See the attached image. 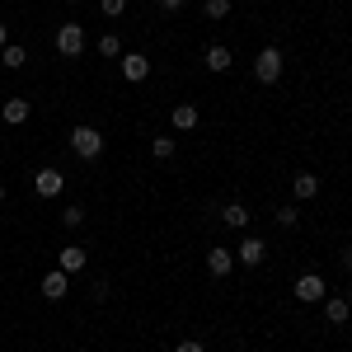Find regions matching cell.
<instances>
[{
    "mask_svg": "<svg viewBox=\"0 0 352 352\" xmlns=\"http://www.w3.org/2000/svg\"><path fill=\"white\" fill-rule=\"evenodd\" d=\"M71 151H76L80 160H99V155H104V132H99V127H89V122L71 127Z\"/></svg>",
    "mask_w": 352,
    "mask_h": 352,
    "instance_id": "obj_1",
    "label": "cell"
},
{
    "mask_svg": "<svg viewBox=\"0 0 352 352\" xmlns=\"http://www.w3.org/2000/svg\"><path fill=\"white\" fill-rule=\"evenodd\" d=\"M56 56H66V61H80V52H85V24H56Z\"/></svg>",
    "mask_w": 352,
    "mask_h": 352,
    "instance_id": "obj_2",
    "label": "cell"
},
{
    "mask_svg": "<svg viewBox=\"0 0 352 352\" xmlns=\"http://www.w3.org/2000/svg\"><path fill=\"white\" fill-rule=\"evenodd\" d=\"M254 80L258 85L282 80V47H258V56H254Z\"/></svg>",
    "mask_w": 352,
    "mask_h": 352,
    "instance_id": "obj_3",
    "label": "cell"
},
{
    "mask_svg": "<svg viewBox=\"0 0 352 352\" xmlns=\"http://www.w3.org/2000/svg\"><path fill=\"white\" fill-rule=\"evenodd\" d=\"M324 296H329V282L320 277V272H300L296 277V300L300 305H320Z\"/></svg>",
    "mask_w": 352,
    "mask_h": 352,
    "instance_id": "obj_4",
    "label": "cell"
},
{
    "mask_svg": "<svg viewBox=\"0 0 352 352\" xmlns=\"http://www.w3.org/2000/svg\"><path fill=\"white\" fill-rule=\"evenodd\" d=\"M263 258H268V244L258 240V235H244L240 249H235V263L240 268H263Z\"/></svg>",
    "mask_w": 352,
    "mask_h": 352,
    "instance_id": "obj_5",
    "label": "cell"
},
{
    "mask_svg": "<svg viewBox=\"0 0 352 352\" xmlns=\"http://www.w3.org/2000/svg\"><path fill=\"white\" fill-rule=\"evenodd\" d=\"M61 188H66V174L52 169V164L33 174V192H38V197H61Z\"/></svg>",
    "mask_w": 352,
    "mask_h": 352,
    "instance_id": "obj_6",
    "label": "cell"
},
{
    "mask_svg": "<svg viewBox=\"0 0 352 352\" xmlns=\"http://www.w3.org/2000/svg\"><path fill=\"white\" fill-rule=\"evenodd\" d=\"M85 263H89V254H85L80 244H61V249H56V268L66 272V277L85 272Z\"/></svg>",
    "mask_w": 352,
    "mask_h": 352,
    "instance_id": "obj_7",
    "label": "cell"
},
{
    "mask_svg": "<svg viewBox=\"0 0 352 352\" xmlns=\"http://www.w3.org/2000/svg\"><path fill=\"white\" fill-rule=\"evenodd\" d=\"M235 268H240V263H235V249H226V244L207 249V272H212V277H230Z\"/></svg>",
    "mask_w": 352,
    "mask_h": 352,
    "instance_id": "obj_8",
    "label": "cell"
},
{
    "mask_svg": "<svg viewBox=\"0 0 352 352\" xmlns=\"http://www.w3.org/2000/svg\"><path fill=\"white\" fill-rule=\"evenodd\" d=\"M118 66H122V76H127L132 85H141L146 76H151V56H146V52H122V56H118Z\"/></svg>",
    "mask_w": 352,
    "mask_h": 352,
    "instance_id": "obj_9",
    "label": "cell"
},
{
    "mask_svg": "<svg viewBox=\"0 0 352 352\" xmlns=\"http://www.w3.org/2000/svg\"><path fill=\"white\" fill-rule=\"evenodd\" d=\"M38 292H43V300H66V292H71V277H66L61 268H52L47 277H43V287H38Z\"/></svg>",
    "mask_w": 352,
    "mask_h": 352,
    "instance_id": "obj_10",
    "label": "cell"
},
{
    "mask_svg": "<svg viewBox=\"0 0 352 352\" xmlns=\"http://www.w3.org/2000/svg\"><path fill=\"white\" fill-rule=\"evenodd\" d=\"M320 305H324V320H329V324L343 329V324L352 320V300H348V296H324Z\"/></svg>",
    "mask_w": 352,
    "mask_h": 352,
    "instance_id": "obj_11",
    "label": "cell"
},
{
    "mask_svg": "<svg viewBox=\"0 0 352 352\" xmlns=\"http://www.w3.org/2000/svg\"><path fill=\"white\" fill-rule=\"evenodd\" d=\"M169 122H174V132H197L202 113H197V104H174V113H169Z\"/></svg>",
    "mask_w": 352,
    "mask_h": 352,
    "instance_id": "obj_12",
    "label": "cell"
},
{
    "mask_svg": "<svg viewBox=\"0 0 352 352\" xmlns=\"http://www.w3.org/2000/svg\"><path fill=\"white\" fill-rule=\"evenodd\" d=\"M28 99H5V104H0V122H5V127H24L28 122Z\"/></svg>",
    "mask_w": 352,
    "mask_h": 352,
    "instance_id": "obj_13",
    "label": "cell"
},
{
    "mask_svg": "<svg viewBox=\"0 0 352 352\" xmlns=\"http://www.w3.org/2000/svg\"><path fill=\"white\" fill-rule=\"evenodd\" d=\"M292 197H296V202H315V197H320V179H315L310 169H300L296 179H292Z\"/></svg>",
    "mask_w": 352,
    "mask_h": 352,
    "instance_id": "obj_14",
    "label": "cell"
},
{
    "mask_svg": "<svg viewBox=\"0 0 352 352\" xmlns=\"http://www.w3.org/2000/svg\"><path fill=\"white\" fill-rule=\"evenodd\" d=\"M202 61H207V71H217V76H226V71L235 66V56H230V47H226V43H212V47L202 52Z\"/></svg>",
    "mask_w": 352,
    "mask_h": 352,
    "instance_id": "obj_15",
    "label": "cell"
},
{
    "mask_svg": "<svg viewBox=\"0 0 352 352\" xmlns=\"http://www.w3.org/2000/svg\"><path fill=\"white\" fill-rule=\"evenodd\" d=\"M221 221H226V226H230V230H249V207H244V202H226V207H221Z\"/></svg>",
    "mask_w": 352,
    "mask_h": 352,
    "instance_id": "obj_16",
    "label": "cell"
},
{
    "mask_svg": "<svg viewBox=\"0 0 352 352\" xmlns=\"http://www.w3.org/2000/svg\"><path fill=\"white\" fill-rule=\"evenodd\" d=\"M0 66H5V71H24L28 66V47H19V43L0 47Z\"/></svg>",
    "mask_w": 352,
    "mask_h": 352,
    "instance_id": "obj_17",
    "label": "cell"
},
{
    "mask_svg": "<svg viewBox=\"0 0 352 352\" xmlns=\"http://www.w3.org/2000/svg\"><path fill=\"white\" fill-rule=\"evenodd\" d=\"M174 151H179V141H174V136L169 132H160V136H151V155H155V160H174Z\"/></svg>",
    "mask_w": 352,
    "mask_h": 352,
    "instance_id": "obj_18",
    "label": "cell"
},
{
    "mask_svg": "<svg viewBox=\"0 0 352 352\" xmlns=\"http://www.w3.org/2000/svg\"><path fill=\"white\" fill-rule=\"evenodd\" d=\"M272 217H277V226H282V230H296V226H300V202H282Z\"/></svg>",
    "mask_w": 352,
    "mask_h": 352,
    "instance_id": "obj_19",
    "label": "cell"
},
{
    "mask_svg": "<svg viewBox=\"0 0 352 352\" xmlns=\"http://www.w3.org/2000/svg\"><path fill=\"white\" fill-rule=\"evenodd\" d=\"M56 221H61L66 230H80V226H85V207H80V202H71V207H61V217H56Z\"/></svg>",
    "mask_w": 352,
    "mask_h": 352,
    "instance_id": "obj_20",
    "label": "cell"
},
{
    "mask_svg": "<svg viewBox=\"0 0 352 352\" xmlns=\"http://www.w3.org/2000/svg\"><path fill=\"white\" fill-rule=\"evenodd\" d=\"M99 56H109V61H118V56H122V38H118L113 28L99 38Z\"/></svg>",
    "mask_w": 352,
    "mask_h": 352,
    "instance_id": "obj_21",
    "label": "cell"
},
{
    "mask_svg": "<svg viewBox=\"0 0 352 352\" xmlns=\"http://www.w3.org/2000/svg\"><path fill=\"white\" fill-rule=\"evenodd\" d=\"M230 10H235V0H202V14L207 19H226Z\"/></svg>",
    "mask_w": 352,
    "mask_h": 352,
    "instance_id": "obj_22",
    "label": "cell"
},
{
    "mask_svg": "<svg viewBox=\"0 0 352 352\" xmlns=\"http://www.w3.org/2000/svg\"><path fill=\"white\" fill-rule=\"evenodd\" d=\"M99 10H104V19H122L127 14V0H99Z\"/></svg>",
    "mask_w": 352,
    "mask_h": 352,
    "instance_id": "obj_23",
    "label": "cell"
},
{
    "mask_svg": "<svg viewBox=\"0 0 352 352\" xmlns=\"http://www.w3.org/2000/svg\"><path fill=\"white\" fill-rule=\"evenodd\" d=\"M109 292H113V282H109V277H99V282L89 287V296H94V300H109Z\"/></svg>",
    "mask_w": 352,
    "mask_h": 352,
    "instance_id": "obj_24",
    "label": "cell"
},
{
    "mask_svg": "<svg viewBox=\"0 0 352 352\" xmlns=\"http://www.w3.org/2000/svg\"><path fill=\"white\" fill-rule=\"evenodd\" d=\"M155 5H160L164 14H179V10H184V5H188V0H155Z\"/></svg>",
    "mask_w": 352,
    "mask_h": 352,
    "instance_id": "obj_25",
    "label": "cell"
},
{
    "mask_svg": "<svg viewBox=\"0 0 352 352\" xmlns=\"http://www.w3.org/2000/svg\"><path fill=\"white\" fill-rule=\"evenodd\" d=\"M174 352H207V348H202L197 338H184V343H179V348H174Z\"/></svg>",
    "mask_w": 352,
    "mask_h": 352,
    "instance_id": "obj_26",
    "label": "cell"
},
{
    "mask_svg": "<svg viewBox=\"0 0 352 352\" xmlns=\"http://www.w3.org/2000/svg\"><path fill=\"white\" fill-rule=\"evenodd\" d=\"M338 263H343V268L352 272V244H343V249H338Z\"/></svg>",
    "mask_w": 352,
    "mask_h": 352,
    "instance_id": "obj_27",
    "label": "cell"
},
{
    "mask_svg": "<svg viewBox=\"0 0 352 352\" xmlns=\"http://www.w3.org/2000/svg\"><path fill=\"white\" fill-rule=\"evenodd\" d=\"M0 47H10V28L0 24Z\"/></svg>",
    "mask_w": 352,
    "mask_h": 352,
    "instance_id": "obj_28",
    "label": "cell"
},
{
    "mask_svg": "<svg viewBox=\"0 0 352 352\" xmlns=\"http://www.w3.org/2000/svg\"><path fill=\"white\" fill-rule=\"evenodd\" d=\"M0 202H5V184H0Z\"/></svg>",
    "mask_w": 352,
    "mask_h": 352,
    "instance_id": "obj_29",
    "label": "cell"
},
{
    "mask_svg": "<svg viewBox=\"0 0 352 352\" xmlns=\"http://www.w3.org/2000/svg\"><path fill=\"white\" fill-rule=\"evenodd\" d=\"M66 5H85V0H66Z\"/></svg>",
    "mask_w": 352,
    "mask_h": 352,
    "instance_id": "obj_30",
    "label": "cell"
}]
</instances>
